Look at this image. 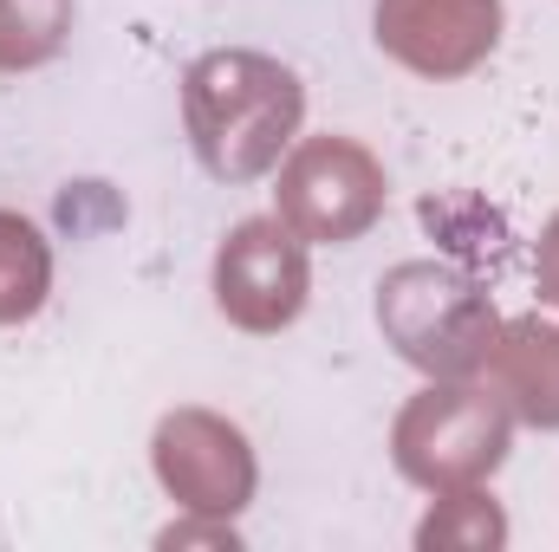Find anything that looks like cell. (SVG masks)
Masks as SVG:
<instances>
[{"label": "cell", "mask_w": 559, "mask_h": 552, "mask_svg": "<svg viewBox=\"0 0 559 552\" xmlns=\"http://www.w3.org/2000/svg\"><path fill=\"white\" fill-rule=\"evenodd\" d=\"M299 118H306V85L274 52L222 46L182 72L189 149L215 182H254L280 169V156L299 137Z\"/></svg>", "instance_id": "6da1fadb"}, {"label": "cell", "mask_w": 559, "mask_h": 552, "mask_svg": "<svg viewBox=\"0 0 559 552\" xmlns=\"http://www.w3.org/2000/svg\"><path fill=\"white\" fill-rule=\"evenodd\" d=\"M378 332L429 384H449V377H481L501 319L475 274L449 261H404L378 279Z\"/></svg>", "instance_id": "7a4b0ae2"}, {"label": "cell", "mask_w": 559, "mask_h": 552, "mask_svg": "<svg viewBox=\"0 0 559 552\" xmlns=\"http://www.w3.org/2000/svg\"><path fill=\"white\" fill-rule=\"evenodd\" d=\"M514 442V410L488 377H449L417 391L391 422V461L423 494L481 488Z\"/></svg>", "instance_id": "3957f363"}, {"label": "cell", "mask_w": 559, "mask_h": 552, "mask_svg": "<svg viewBox=\"0 0 559 552\" xmlns=\"http://www.w3.org/2000/svg\"><path fill=\"white\" fill-rule=\"evenodd\" d=\"M280 221L299 235V241H325V248H345L358 235H371L384 221V202H391V176L384 163L365 149L358 137H299L293 156L280 163Z\"/></svg>", "instance_id": "277c9868"}, {"label": "cell", "mask_w": 559, "mask_h": 552, "mask_svg": "<svg viewBox=\"0 0 559 552\" xmlns=\"http://www.w3.org/2000/svg\"><path fill=\"white\" fill-rule=\"evenodd\" d=\"M150 468L163 481V494L182 507V514H202V520H228L254 501V448L241 435V422L215 410H169L150 435Z\"/></svg>", "instance_id": "5b68a950"}, {"label": "cell", "mask_w": 559, "mask_h": 552, "mask_svg": "<svg viewBox=\"0 0 559 552\" xmlns=\"http://www.w3.org/2000/svg\"><path fill=\"white\" fill-rule=\"evenodd\" d=\"M312 267H306V241L280 221V215H248L228 228V241L215 248V305L235 332L248 338H274L306 312Z\"/></svg>", "instance_id": "8992f818"}, {"label": "cell", "mask_w": 559, "mask_h": 552, "mask_svg": "<svg viewBox=\"0 0 559 552\" xmlns=\"http://www.w3.org/2000/svg\"><path fill=\"white\" fill-rule=\"evenodd\" d=\"M501 0H378L371 39L417 79H468L501 46Z\"/></svg>", "instance_id": "52a82bcc"}, {"label": "cell", "mask_w": 559, "mask_h": 552, "mask_svg": "<svg viewBox=\"0 0 559 552\" xmlns=\"http://www.w3.org/2000/svg\"><path fill=\"white\" fill-rule=\"evenodd\" d=\"M481 377L508 397L514 422L527 429H559V325L527 312V319H508L495 332V351L481 364Z\"/></svg>", "instance_id": "ba28073f"}, {"label": "cell", "mask_w": 559, "mask_h": 552, "mask_svg": "<svg viewBox=\"0 0 559 552\" xmlns=\"http://www.w3.org/2000/svg\"><path fill=\"white\" fill-rule=\"evenodd\" d=\"M46 292H52V248H46V235L26 215L0 208V325H26L46 305Z\"/></svg>", "instance_id": "9c48e42d"}, {"label": "cell", "mask_w": 559, "mask_h": 552, "mask_svg": "<svg viewBox=\"0 0 559 552\" xmlns=\"http://www.w3.org/2000/svg\"><path fill=\"white\" fill-rule=\"evenodd\" d=\"M508 540V514L495 494L481 488H455V494H436L429 520L417 527L423 552H495Z\"/></svg>", "instance_id": "30bf717a"}, {"label": "cell", "mask_w": 559, "mask_h": 552, "mask_svg": "<svg viewBox=\"0 0 559 552\" xmlns=\"http://www.w3.org/2000/svg\"><path fill=\"white\" fill-rule=\"evenodd\" d=\"M72 33V0H0V72H33L59 59Z\"/></svg>", "instance_id": "8fae6325"}, {"label": "cell", "mask_w": 559, "mask_h": 552, "mask_svg": "<svg viewBox=\"0 0 559 552\" xmlns=\"http://www.w3.org/2000/svg\"><path fill=\"white\" fill-rule=\"evenodd\" d=\"M534 286H540L547 305H559V215L540 228V248H534Z\"/></svg>", "instance_id": "7c38bea8"}]
</instances>
